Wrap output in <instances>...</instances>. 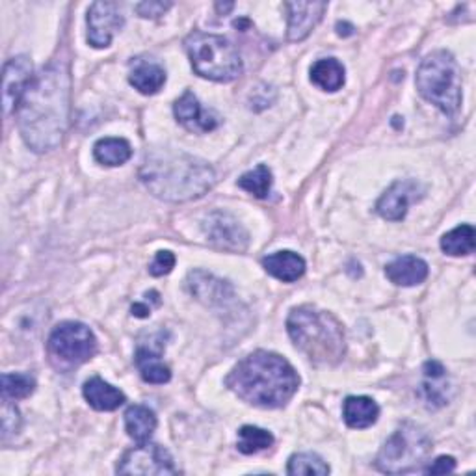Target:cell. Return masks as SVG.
I'll list each match as a JSON object with an SVG mask.
<instances>
[{"label": "cell", "mask_w": 476, "mask_h": 476, "mask_svg": "<svg viewBox=\"0 0 476 476\" xmlns=\"http://www.w3.org/2000/svg\"><path fill=\"white\" fill-rule=\"evenodd\" d=\"M69 69L62 62L44 67L25 90L15 119L25 144L35 153L56 149L69 125Z\"/></svg>", "instance_id": "1"}, {"label": "cell", "mask_w": 476, "mask_h": 476, "mask_svg": "<svg viewBox=\"0 0 476 476\" xmlns=\"http://www.w3.org/2000/svg\"><path fill=\"white\" fill-rule=\"evenodd\" d=\"M140 179L158 200L184 203L205 195L216 184V172L202 158L164 147L144 154Z\"/></svg>", "instance_id": "2"}, {"label": "cell", "mask_w": 476, "mask_h": 476, "mask_svg": "<svg viewBox=\"0 0 476 476\" xmlns=\"http://www.w3.org/2000/svg\"><path fill=\"white\" fill-rule=\"evenodd\" d=\"M225 385L252 406L277 410L296 394L300 378L285 357L259 350L234 365L225 378Z\"/></svg>", "instance_id": "3"}, {"label": "cell", "mask_w": 476, "mask_h": 476, "mask_svg": "<svg viewBox=\"0 0 476 476\" xmlns=\"http://www.w3.org/2000/svg\"><path fill=\"white\" fill-rule=\"evenodd\" d=\"M287 332L294 346L316 365H337L346 353L342 324L328 311L302 305L291 311Z\"/></svg>", "instance_id": "4"}, {"label": "cell", "mask_w": 476, "mask_h": 476, "mask_svg": "<svg viewBox=\"0 0 476 476\" xmlns=\"http://www.w3.org/2000/svg\"><path fill=\"white\" fill-rule=\"evenodd\" d=\"M419 94L443 114L454 115L461 104V74L458 62L449 51L428 55L417 69Z\"/></svg>", "instance_id": "5"}, {"label": "cell", "mask_w": 476, "mask_h": 476, "mask_svg": "<svg viewBox=\"0 0 476 476\" xmlns=\"http://www.w3.org/2000/svg\"><path fill=\"white\" fill-rule=\"evenodd\" d=\"M184 47L190 56L193 71L214 83H231L243 74V58L229 39L193 30Z\"/></svg>", "instance_id": "6"}, {"label": "cell", "mask_w": 476, "mask_h": 476, "mask_svg": "<svg viewBox=\"0 0 476 476\" xmlns=\"http://www.w3.org/2000/svg\"><path fill=\"white\" fill-rule=\"evenodd\" d=\"M431 452L430 435L413 422H404L383 443L376 456V469L387 474L417 471Z\"/></svg>", "instance_id": "7"}, {"label": "cell", "mask_w": 476, "mask_h": 476, "mask_svg": "<svg viewBox=\"0 0 476 476\" xmlns=\"http://www.w3.org/2000/svg\"><path fill=\"white\" fill-rule=\"evenodd\" d=\"M47 348L65 365H83L95 355L97 339L86 324L62 322L53 330Z\"/></svg>", "instance_id": "8"}, {"label": "cell", "mask_w": 476, "mask_h": 476, "mask_svg": "<svg viewBox=\"0 0 476 476\" xmlns=\"http://www.w3.org/2000/svg\"><path fill=\"white\" fill-rule=\"evenodd\" d=\"M117 474H142V476H166L177 474L172 454L156 443H140L122 456L115 467Z\"/></svg>", "instance_id": "9"}, {"label": "cell", "mask_w": 476, "mask_h": 476, "mask_svg": "<svg viewBox=\"0 0 476 476\" xmlns=\"http://www.w3.org/2000/svg\"><path fill=\"white\" fill-rule=\"evenodd\" d=\"M203 233L214 248L223 252L241 253L250 244V234L243 223L223 211H214L205 218Z\"/></svg>", "instance_id": "10"}, {"label": "cell", "mask_w": 476, "mask_h": 476, "mask_svg": "<svg viewBox=\"0 0 476 476\" xmlns=\"http://www.w3.org/2000/svg\"><path fill=\"white\" fill-rule=\"evenodd\" d=\"M88 44L95 49L110 47L115 32L125 25L117 3H94L88 10Z\"/></svg>", "instance_id": "11"}, {"label": "cell", "mask_w": 476, "mask_h": 476, "mask_svg": "<svg viewBox=\"0 0 476 476\" xmlns=\"http://www.w3.org/2000/svg\"><path fill=\"white\" fill-rule=\"evenodd\" d=\"M424 195V188L415 181L392 183L376 203V213L389 222H402L412 203L419 202Z\"/></svg>", "instance_id": "12"}, {"label": "cell", "mask_w": 476, "mask_h": 476, "mask_svg": "<svg viewBox=\"0 0 476 476\" xmlns=\"http://www.w3.org/2000/svg\"><path fill=\"white\" fill-rule=\"evenodd\" d=\"M186 289L195 300H200L207 307H223L234 298V291L229 282H223L205 270L190 272L186 277Z\"/></svg>", "instance_id": "13"}, {"label": "cell", "mask_w": 476, "mask_h": 476, "mask_svg": "<svg viewBox=\"0 0 476 476\" xmlns=\"http://www.w3.org/2000/svg\"><path fill=\"white\" fill-rule=\"evenodd\" d=\"M32 74V62L28 56H15L5 64L3 73V103L6 115L15 114L17 104L28 88Z\"/></svg>", "instance_id": "14"}, {"label": "cell", "mask_w": 476, "mask_h": 476, "mask_svg": "<svg viewBox=\"0 0 476 476\" xmlns=\"http://www.w3.org/2000/svg\"><path fill=\"white\" fill-rule=\"evenodd\" d=\"M174 114L177 122L190 133H211L220 125V117L213 110L203 108L192 92H184L183 97L177 99Z\"/></svg>", "instance_id": "15"}, {"label": "cell", "mask_w": 476, "mask_h": 476, "mask_svg": "<svg viewBox=\"0 0 476 476\" xmlns=\"http://www.w3.org/2000/svg\"><path fill=\"white\" fill-rule=\"evenodd\" d=\"M289 12V28L287 37L289 42H303V39L314 30L324 17V12L328 10L326 3H287L285 5Z\"/></svg>", "instance_id": "16"}, {"label": "cell", "mask_w": 476, "mask_h": 476, "mask_svg": "<svg viewBox=\"0 0 476 476\" xmlns=\"http://www.w3.org/2000/svg\"><path fill=\"white\" fill-rule=\"evenodd\" d=\"M385 275L399 287H415L428 277V264L421 257L404 255L385 266Z\"/></svg>", "instance_id": "17"}, {"label": "cell", "mask_w": 476, "mask_h": 476, "mask_svg": "<svg viewBox=\"0 0 476 476\" xmlns=\"http://www.w3.org/2000/svg\"><path fill=\"white\" fill-rule=\"evenodd\" d=\"M129 83L144 95H154L166 84V71L151 60H136L131 65Z\"/></svg>", "instance_id": "18"}, {"label": "cell", "mask_w": 476, "mask_h": 476, "mask_svg": "<svg viewBox=\"0 0 476 476\" xmlns=\"http://www.w3.org/2000/svg\"><path fill=\"white\" fill-rule=\"evenodd\" d=\"M264 270L283 283H294L305 273V261L294 252H275L263 259Z\"/></svg>", "instance_id": "19"}, {"label": "cell", "mask_w": 476, "mask_h": 476, "mask_svg": "<svg viewBox=\"0 0 476 476\" xmlns=\"http://www.w3.org/2000/svg\"><path fill=\"white\" fill-rule=\"evenodd\" d=\"M86 402L97 412H114L125 404V394L101 378H90L84 387Z\"/></svg>", "instance_id": "20"}, {"label": "cell", "mask_w": 476, "mask_h": 476, "mask_svg": "<svg viewBox=\"0 0 476 476\" xmlns=\"http://www.w3.org/2000/svg\"><path fill=\"white\" fill-rule=\"evenodd\" d=\"M344 422L353 430H365L380 417L378 404L369 396H348L342 404Z\"/></svg>", "instance_id": "21"}, {"label": "cell", "mask_w": 476, "mask_h": 476, "mask_svg": "<svg viewBox=\"0 0 476 476\" xmlns=\"http://www.w3.org/2000/svg\"><path fill=\"white\" fill-rule=\"evenodd\" d=\"M424 383L422 396L430 406H445L447 404V371L440 362H426L424 363Z\"/></svg>", "instance_id": "22"}, {"label": "cell", "mask_w": 476, "mask_h": 476, "mask_svg": "<svg viewBox=\"0 0 476 476\" xmlns=\"http://www.w3.org/2000/svg\"><path fill=\"white\" fill-rule=\"evenodd\" d=\"M125 428L129 438L134 440L138 445L147 443L156 430V415L145 406H131L125 412Z\"/></svg>", "instance_id": "23"}, {"label": "cell", "mask_w": 476, "mask_h": 476, "mask_svg": "<svg viewBox=\"0 0 476 476\" xmlns=\"http://www.w3.org/2000/svg\"><path fill=\"white\" fill-rule=\"evenodd\" d=\"M311 81L324 92H337L344 86V67L335 58L319 60L311 67Z\"/></svg>", "instance_id": "24"}, {"label": "cell", "mask_w": 476, "mask_h": 476, "mask_svg": "<svg viewBox=\"0 0 476 476\" xmlns=\"http://www.w3.org/2000/svg\"><path fill=\"white\" fill-rule=\"evenodd\" d=\"M136 367L144 382L153 385H164L172 380V371L163 363L161 355L151 352L149 348H138L136 352Z\"/></svg>", "instance_id": "25"}, {"label": "cell", "mask_w": 476, "mask_h": 476, "mask_svg": "<svg viewBox=\"0 0 476 476\" xmlns=\"http://www.w3.org/2000/svg\"><path fill=\"white\" fill-rule=\"evenodd\" d=\"M94 156L99 164L122 166L133 156V147L124 138H103L94 145Z\"/></svg>", "instance_id": "26"}, {"label": "cell", "mask_w": 476, "mask_h": 476, "mask_svg": "<svg viewBox=\"0 0 476 476\" xmlns=\"http://www.w3.org/2000/svg\"><path fill=\"white\" fill-rule=\"evenodd\" d=\"M474 241H476V231L472 225L463 223L441 238V250L447 255L460 257V255H471L474 252Z\"/></svg>", "instance_id": "27"}, {"label": "cell", "mask_w": 476, "mask_h": 476, "mask_svg": "<svg viewBox=\"0 0 476 476\" xmlns=\"http://www.w3.org/2000/svg\"><path fill=\"white\" fill-rule=\"evenodd\" d=\"M273 445V435L259 426H243L238 430V441L236 447L243 454L252 456L263 452Z\"/></svg>", "instance_id": "28"}, {"label": "cell", "mask_w": 476, "mask_h": 476, "mask_svg": "<svg viewBox=\"0 0 476 476\" xmlns=\"http://www.w3.org/2000/svg\"><path fill=\"white\" fill-rule=\"evenodd\" d=\"M287 472L293 476H326L330 474V465L319 456V454H312V452H300L291 456L289 465H287Z\"/></svg>", "instance_id": "29"}, {"label": "cell", "mask_w": 476, "mask_h": 476, "mask_svg": "<svg viewBox=\"0 0 476 476\" xmlns=\"http://www.w3.org/2000/svg\"><path fill=\"white\" fill-rule=\"evenodd\" d=\"M238 186L246 190L248 193L259 197V200H264L272 190V172L268 170V166L259 164L255 170L244 174L241 179H238Z\"/></svg>", "instance_id": "30"}, {"label": "cell", "mask_w": 476, "mask_h": 476, "mask_svg": "<svg viewBox=\"0 0 476 476\" xmlns=\"http://www.w3.org/2000/svg\"><path fill=\"white\" fill-rule=\"evenodd\" d=\"M35 389V380L30 374H3V396L10 401L26 399Z\"/></svg>", "instance_id": "31"}, {"label": "cell", "mask_w": 476, "mask_h": 476, "mask_svg": "<svg viewBox=\"0 0 476 476\" xmlns=\"http://www.w3.org/2000/svg\"><path fill=\"white\" fill-rule=\"evenodd\" d=\"M21 428V413L10 402V399L3 401V440L6 441L10 435H15Z\"/></svg>", "instance_id": "32"}, {"label": "cell", "mask_w": 476, "mask_h": 476, "mask_svg": "<svg viewBox=\"0 0 476 476\" xmlns=\"http://www.w3.org/2000/svg\"><path fill=\"white\" fill-rule=\"evenodd\" d=\"M175 266V255L168 250H163V252H156L153 263L149 264V273L154 275V277H161V275H166L174 270Z\"/></svg>", "instance_id": "33"}, {"label": "cell", "mask_w": 476, "mask_h": 476, "mask_svg": "<svg viewBox=\"0 0 476 476\" xmlns=\"http://www.w3.org/2000/svg\"><path fill=\"white\" fill-rule=\"evenodd\" d=\"M172 8V3H140L136 5V12L140 17L145 19H158L161 15H164L168 10Z\"/></svg>", "instance_id": "34"}, {"label": "cell", "mask_w": 476, "mask_h": 476, "mask_svg": "<svg viewBox=\"0 0 476 476\" xmlns=\"http://www.w3.org/2000/svg\"><path fill=\"white\" fill-rule=\"evenodd\" d=\"M456 469V460L452 456H440L435 461H431L428 467L422 469L426 474H447Z\"/></svg>", "instance_id": "35"}, {"label": "cell", "mask_w": 476, "mask_h": 476, "mask_svg": "<svg viewBox=\"0 0 476 476\" xmlns=\"http://www.w3.org/2000/svg\"><path fill=\"white\" fill-rule=\"evenodd\" d=\"M149 312H151V309L145 307V305H142V303L133 305V314H134V316H140V319H144V316H149Z\"/></svg>", "instance_id": "36"}, {"label": "cell", "mask_w": 476, "mask_h": 476, "mask_svg": "<svg viewBox=\"0 0 476 476\" xmlns=\"http://www.w3.org/2000/svg\"><path fill=\"white\" fill-rule=\"evenodd\" d=\"M337 34L339 35H352L353 34V26L348 23H337Z\"/></svg>", "instance_id": "37"}, {"label": "cell", "mask_w": 476, "mask_h": 476, "mask_svg": "<svg viewBox=\"0 0 476 476\" xmlns=\"http://www.w3.org/2000/svg\"><path fill=\"white\" fill-rule=\"evenodd\" d=\"M233 6H234L233 3H231V5H216V10H218V12H223V14H225V12L233 10Z\"/></svg>", "instance_id": "38"}]
</instances>
